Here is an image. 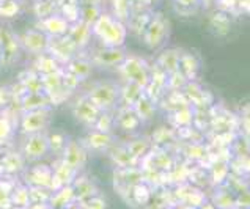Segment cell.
I'll list each match as a JSON object with an SVG mask.
<instances>
[{"label": "cell", "instance_id": "83f0119b", "mask_svg": "<svg viewBox=\"0 0 250 209\" xmlns=\"http://www.w3.org/2000/svg\"><path fill=\"white\" fill-rule=\"evenodd\" d=\"M60 69H63V64L60 62H57L54 57L49 55L47 52L40 54L37 62H35V71H37L40 76L51 74V73H55V71H60Z\"/></svg>", "mask_w": 250, "mask_h": 209}, {"label": "cell", "instance_id": "52a82bcc", "mask_svg": "<svg viewBox=\"0 0 250 209\" xmlns=\"http://www.w3.org/2000/svg\"><path fill=\"white\" fill-rule=\"evenodd\" d=\"M18 38L21 49L28 54H44L49 46V37L44 32H41L40 28H28L22 35H19Z\"/></svg>", "mask_w": 250, "mask_h": 209}, {"label": "cell", "instance_id": "ba28073f", "mask_svg": "<svg viewBox=\"0 0 250 209\" xmlns=\"http://www.w3.org/2000/svg\"><path fill=\"white\" fill-rule=\"evenodd\" d=\"M46 52L49 55H52L57 62L65 64L77 55V47L73 44V41L68 38V35H62V37L49 38V46Z\"/></svg>", "mask_w": 250, "mask_h": 209}, {"label": "cell", "instance_id": "680465c9", "mask_svg": "<svg viewBox=\"0 0 250 209\" xmlns=\"http://www.w3.org/2000/svg\"><path fill=\"white\" fill-rule=\"evenodd\" d=\"M14 209H27V208H19V206H16V208H14Z\"/></svg>", "mask_w": 250, "mask_h": 209}, {"label": "cell", "instance_id": "bcb514c9", "mask_svg": "<svg viewBox=\"0 0 250 209\" xmlns=\"http://www.w3.org/2000/svg\"><path fill=\"white\" fill-rule=\"evenodd\" d=\"M13 203L19 208H27V205L30 203V197H28V189L25 187H18L13 192Z\"/></svg>", "mask_w": 250, "mask_h": 209}, {"label": "cell", "instance_id": "f5cc1de1", "mask_svg": "<svg viewBox=\"0 0 250 209\" xmlns=\"http://www.w3.org/2000/svg\"><path fill=\"white\" fill-rule=\"evenodd\" d=\"M83 209H105V201L103 198H98L96 195L90 197L88 200L81 201Z\"/></svg>", "mask_w": 250, "mask_h": 209}, {"label": "cell", "instance_id": "6125c7cd", "mask_svg": "<svg viewBox=\"0 0 250 209\" xmlns=\"http://www.w3.org/2000/svg\"><path fill=\"white\" fill-rule=\"evenodd\" d=\"M0 173H2V168H0Z\"/></svg>", "mask_w": 250, "mask_h": 209}, {"label": "cell", "instance_id": "74e56055", "mask_svg": "<svg viewBox=\"0 0 250 209\" xmlns=\"http://www.w3.org/2000/svg\"><path fill=\"white\" fill-rule=\"evenodd\" d=\"M103 6L101 5H88V3H83L81 5V13H79V21H82L83 24L87 25H93L96 22V19L101 16L103 13Z\"/></svg>", "mask_w": 250, "mask_h": 209}, {"label": "cell", "instance_id": "44dd1931", "mask_svg": "<svg viewBox=\"0 0 250 209\" xmlns=\"http://www.w3.org/2000/svg\"><path fill=\"white\" fill-rule=\"evenodd\" d=\"M42 107H51V101H49L44 91L25 93V95L21 98V109H22V112L37 110V109H42Z\"/></svg>", "mask_w": 250, "mask_h": 209}, {"label": "cell", "instance_id": "e0dca14e", "mask_svg": "<svg viewBox=\"0 0 250 209\" xmlns=\"http://www.w3.org/2000/svg\"><path fill=\"white\" fill-rule=\"evenodd\" d=\"M200 69V60L194 52H188V50H181L180 57V68L178 71L188 79V81H195Z\"/></svg>", "mask_w": 250, "mask_h": 209}, {"label": "cell", "instance_id": "7c38bea8", "mask_svg": "<svg viewBox=\"0 0 250 209\" xmlns=\"http://www.w3.org/2000/svg\"><path fill=\"white\" fill-rule=\"evenodd\" d=\"M101 112L103 110H99L98 107L93 104L87 96L81 98L74 104V107H73L74 118L79 121V123L88 126V127H93V125H95V121L98 118V115L101 113Z\"/></svg>", "mask_w": 250, "mask_h": 209}, {"label": "cell", "instance_id": "8d00e7d4", "mask_svg": "<svg viewBox=\"0 0 250 209\" xmlns=\"http://www.w3.org/2000/svg\"><path fill=\"white\" fill-rule=\"evenodd\" d=\"M200 8H202L200 6V0H173L175 13L184 18L194 16Z\"/></svg>", "mask_w": 250, "mask_h": 209}, {"label": "cell", "instance_id": "f546056e", "mask_svg": "<svg viewBox=\"0 0 250 209\" xmlns=\"http://www.w3.org/2000/svg\"><path fill=\"white\" fill-rule=\"evenodd\" d=\"M110 157L113 164L117 165L118 168H129V167H135L139 162V159H135V157L129 153V151L126 149V146H117L110 151Z\"/></svg>", "mask_w": 250, "mask_h": 209}, {"label": "cell", "instance_id": "e575fe53", "mask_svg": "<svg viewBox=\"0 0 250 209\" xmlns=\"http://www.w3.org/2000/svg\"><path fill=\"white\" fill-rule=\"evenodd\" d=\"M59 13L69 24L77 22V21H79V13H81L79 0H65V2L59 6Z\"/></svg>", "mask_w": 250, "mask_h": 209}, {"label": "cell", "instance_id": "7dc6e473", "mask_svg": "<svg viewBox=\"0 0 250 209\" xmlns=\"http://www.w3.org/2000/svg\"><path fill=\"white\" fill-rule=\"evenodd\" d=\"M214 206H217L219 209H233V208H236V201H234L231 193L222 192V193H219V195H217Z\"/></svg>", "mask_w": 250, "mask_h": 209}, {"label": "cell", "instance_id": "d590c367", "mask_svg": "<svg viewBox=\"0 0 250 209\" xmlns=\"http://www.w3.org/2000/svg\"><path fill=\"white\" fill-rule=\"evenodd\" d=\"M55 13H59V5H57L55 0H35L33 14L38 18V21Z\"/></svg>", "mask_w": 250, "mask_h": 209}, {"label": "cell", "instance_id": "681fc988", "mask_svg": "<svg viewBox=\"0 0 250 209\" xmlns=\"http://www.w3.org/2000/svg\"><path fill=\"white\" fill-rule=\"evenodd\" d=\"M214 8L217 11L231 14L234 11H238V0H216L214 2Z\"/></svg>", "mask_w": 250, "mask_h": 209}, {"label": "cell", "instance_id": "f6af8a7d", "mask_svg": "<svg viewBox=\"0 0 250 209\" xmlns=\"http://www.w3.org/2000/svg\"><path fill=\"white\" fill-rule=\"evenodd\" d=\"M189 81L186 79L180 71H176V73H171L167 76V88L173 90V91H178V90H183L184 85L188 84Z\"/></svg>", "mask_w": 250, "mask_h": 209}, {"label": "cell", "instance_id": "94428289", "mask_svg": "<svg viewBox=\"0 0 250 209\" xmlns=\"http://www.w3.org/2000/svg\"><path fill=\"white\" fill-rule=\"evenodd\" d=\"M233 209H244V208H233Z\"/></svg>", "mask_w": 250, "mask_h": 209}, {"label": "cell", "instance_id": "7bdbcfd3", "mask_svg": "<svg viewBox=\"0 0 250 209\" xmlns=\"http://www.w3.org/2000/svg\"><path fill=\"white\" fill-rule=\"evenodd\" d=\"M151 161L154 164V167L162 168V170H170L173 167V159H171V156L166 149L159 151V153H153L151 151Z\"/></svg>", "mask_w": 250, "mask_h": 209}, {"label": "cell", "instance_id": "4316f807", "mask_svg": "<svg viewBox=\"0 0 250 209\" xmlns=\"http://www.w3.org/2000/svg\"><path fill=\"white\" fill-rule=\"evenodd\" d=\"M131 109L135 112V115H137L142 123H146V121L153 120L154 117V103L145 95V93L137 99V103H135Z\"/></svg>", "mask_w": 250, "mask_h": 209}, {"label": "cell", "instance_id": "d6a6232c", "mask_svg": "<svg viewBox=\"0 0 250 209\" xmlns=\"http://www.w3.org/2000/svg\"><path fill=\"white\" fill-rule=\"evenodd\" d=\"M110 14L120 22L126 24L131 18V0H110Z\"/></svg>", "mask_w": 250, "mask_h": 209}, {"label": "cell", "instance_id": "603a6c76", "mask_svg": "<svg viewBox=\"0 0 250 209\" xmlns=\"http://www.w3.org/2000/svg\"><path fill=\"white\" fill-rule=\"evenodd\" d=\"M71 186H73V192H74V200L76 201L77 200L85 201V200H88L90 197L96 195V187L87 176H81V178L76 176V179H74Z\"/></svg>", "mask_w": 250, "mask_h": 209}, {"label": "cell", "instance_id": "91938a15", "mask_svg": "<svg viewBox=\"0 0 250 209\" xmlns=\"http://www.w3.org/2000/svg\"><path fill=\"white\" fill-rule=\"evenodd\" d=\"M0 59H2V47H0Z\"/></svg>", "mask_w": 250, "mask_h": 209}, {"label": "cell", "instance_id": "ac0fdd59", "mask_svg": "<svg viewBox=\"0 0 250 209\" xmlns=\"http://www.w3.org/2000/svg\"><path fill=\"white\" fill-rule=\"evenodd\" d=\"M77 176V171L73 170L65 162H62L55 170H52V186L51 190H57L63 186H71Z\"/></svg>", "mask_w": 250, "mask_h": 209}, {"label": "cell", "instance_id": "ffe728a7", "mask_svg": "<svg viewBox=\"0 0 250 209\" xmlns=\"http://www.w3.org/2000/svg\"><path fill=\"white\" fill-rule=\"evenodd\" d=\"M28 183L38 187H47L51 189L52 186V168L47 165H37L27 173Z\"/></svg>", "mask_w": 250, "mask_h": 209}, {"label": "cell", "instance_id": "7a4b0ae2", "mask_svg": "<svg viewBox=\"0 0 250 209\" xmlns=\"http://www.w3.org/2000/svg\"><path fill=\"white\" fill-rule=\"evenodd\" d=\"M170 21L166 14L162 13H153L148 21V25L142 35V41L149 50L162 49L170 37Z\"/></svg>", "mask_w": 250, "mask_h": 209}, {"label": "cell", "instance_id": "5bb4252c", "mask_svg": "<svg viewBox=\"0 0 250 209\" xmlns=\"http://www.w3.org/2000/svg\"><path fill=\"white\" fill-rule=\"evenodd\" d=\"M66 35H68V38L73 41V44L77 47V50L87 49L91 38H93L91 27L87 25V24H83L82 21H77V22L71 24Z\"/></svg>", "mask_w": 250, "mask_h": 209}, {"label": "cell", "instance_id": "836d02e7", "mask_svg": "<svg viewBox=\"0 0 250 209\" xmlns=\"http://www.w3.org/2000/svg\"><path fill=\"white\" fill-rule=\"evenodd\" d=\"M21 85L25 90V93H41L42 90V82H41V76L37 71H27L22 76H21Z\"/></svg>", "mask_w": 250, "mask_h": 209}, {"label": "cell", "instance_id": "816d5d0a", "mask_svg": "<svg viewBox=\"0 0 250 209\" xmlns=\"http://www.w3.org/2000/svg\"><path fill=\"white\" fill-rule=\"evenodd\" d=\"M154 143H159V145H164V143H167L170 140H173V131H170V129H166V127H161L158 131L154 132L153 139H151Z\"/></svg>", "mask_w": 250, "mask_h": 209}, {"label": "cell", "instance_id": "9a60e30c", "mask_svg": "<svg viewBox=\"0 0 250 209\" xmlns=\"http://www.w3.org/2000/svg\"><path fill=\"white\" fill-rule=\"evenodd\" d=\"M181 50L183 49H176V47H168V49H162L161 54L156 59V64L166 73L167 76L171 73H176L178 68H180V57H181Z\"/></svg>", "mask_w": 250, "mask_h": 209}, {"label": "cell", "instance_id": "db71d44e", "mask_svg": "<svg viewBox=\"0 0 250 209\" xmlns=\"http://www.w3.org/2000/svg\"><path fill=\"white\" fill-rule=\"evenodd\" d=\"M188 156L192 159H202L205 156V146L198 145V143H192L188 146Z\"/></svg>", "mask_w": 250, "mask_h": 209}, {"label": "cell", "instance_id": "1f68e13d", "mask_svg": "<svg viewBox=\"0 0 250 209\" xmlns=\"http://www.w3.org/2000/svg\"><path fill=\"white\" fill-rule=\"evenodd\" d=\"M0 168L6 173H18L24 168V156L19 153H6L0 161Z\"/></svg>", "mask_w": 250, "mask_h": 209}, {"label": "cell", "instance_id": "8fae6325", "mask_svg": "<svg viewBox=\"0 0 250 209\" xmlns=\"http://www.w3.org/2000/svg\"><path fill=\"white\" fill-rule=\"evenodd\" d=\"M49 153V146H47V135L42 132L37 134H28L25 139L24 145H22V156L24 159H30V161H37L40 157L46 156Z\"/></svg>", "mask_w": 250, "mask_h": 209}, {"label": "cell", "instance_id": "6f0895ef", "mask_svg": "<svg viewBox=\"0 0 250 209\" xmlns=\"http://www.w3.org/2000/svg\"><path fill=\"white\" fill-rule=\"evenodd\" d=\"M145 2H146V3H148L149 6H151L153 3H156V2H158V0H145Z\"/></svg>", "mask_w": 250, "mask_h": 209}, {"label": "cell", "instance_id": "9c48e42d", "mask_svg": "<svg viewBox=\"0 0 250 209\" xmlns=\"http://www.w3.org/2000/svg\"><path fill=\"white\" fill-rule=\"evenodd\" d=\"M127 52L123 47H99L91 54V64L105 68H118L123 60L126 59Z\"/></svg>", "mask_w": 250, "mask_h": 209}, {"label": "cell", "instance_id": "f35d334b", "mask_svg": "<svg viewBox=\"0 0 250 209\" xmlns=\"http://www.w3.org/2000/svg\"><path fill=\"white\" fill-rule=\"evenodd\" d=\"M194 113H195L194 109H192L189 104L176 107L173 113L175 125L180 127H189L192 125V121H194Z\"/></svg>", "mask_w": 250, "mask_h": 209}, {"label": "cell", "instance_id": "d6986e66", "mask_svg": "<svg viewBox=\"0 0 250 209\" xmlns=\"http://www.w3.org/2000/svg\"><path fill=\"white\" fill-rule=\"evenodd\" d=\"M151 14H153L151 10L131 14V18L127 19V22H126L127 33H132L134 37L142 38V35H144V32H145V28L148 25V21H149V18H151Z\"/></svg>", "mask_w": 250, "mask_h": 209}, {"label": "cell", "instance_id": "b9f144b4", "mask_svg": "<svg viewBox=\"0 0 250 209\" xmlns=\"http://www.w3.org/2000/svg\"><path fill=\"white\" fill-rule=\"evenodd\" d=\"M66 142L68 139L60 132H54L51 135H47V146L49 151H52L54 154H62L66 146Z\"/></svg>", "mask_w": 250, "mask_h": 209}, {"label": "cell", "instance_id": "5b68a950", "mask_svg": "<svg viewBox=\"0 0 250 209\" xmlns=\"http://www.w3.org/2000/svg\"><path fill=\"white\" fill-rule=\"evenodd\" d=\"M52 120V110L51 107H42L37 110L24 112L21 117V131L24 134H37L42 132L49 126Z\"/></svg>", "mask_w": 250, "mask_h": 209}, {"label": "cell", "instance_id": "c3c4849f", "mask_svg": "<svg viewBox=\"0 0 250 209\" xmlns=\"http://www.w3.org/2000/svg\"><path fill=\"white\" fill-rule=\"evenodd\" d=\"M132 195H134V198H135L137 203L144 205L149 200V189L144 183H139V184L132 186Z\"/></svg>", "mask_w": 250, "mask_h": 209}, {"label": "cell", "instance_id": "ab89813d", "mask_svg": "<svg viewBox=\"0 0 250 209\" xmlns=\"http://www.w3.org/2000/svg\"><path fill=\"white\" fill-rule=\"evenodd\" d=\"M22 10V3L21 0H3L0 2V19H14L21 14Z\"/></svg>", "mask_w": 250, "mask_h": 209}, {"label": "cell", "instance_id": "3957f363", "mask_svg": "<svg viewBox=\"0 0 250 209\" xmlns=\"http://www.w3.org/2000/svg\"><path fill=\"white\" fill-rule=\"evenodd\" d=\"M118 71L126 79V82L137 84L144 90L149 84V64L145 59H142L139 55L127 54L123 63L118 66Z\"/></svg>", "mask_w": 250, "mask_h": 209}, {"label": "cell", "instance_id": "2e32d148", "mask_svg": "<svg viewBox=\"0 0 250 209\" xmlns=\"http://www.w3.org/2000/svg\"><path fill=\"white\" fill-rule=\"evenodd\" d=\"M85 143V148L91 149V151H103L112 146L113 143V137L107 132H101V131H96V129L91 127V131L85 135L83 139Z\"/></svg>", "mask_w": 250, "mask_h": 209}, {"label": "cell", "instance_id": "9f6ffc18", "mask_svg": "<svg viewBox=\"0 0 250 209\" xmlns=\"http://www.w3.org/2000/svg\"><path fill=\"white\" fill-rule=\"evenodd\" d=\"M214 208H216V206L211 205V203H203L202 205V209H214Z\"/></svg>", "mask_w": 250, "mask_h": 209}, {"label": "cell", "instance_id": "cb8c5ba5", "mask_svg": "<svg viewBox=\"0 0 250 209\" xmlns=\"http://www.w3.org/2000/svg\"><path fill=\"white\" fill-rule=\"evenodd\" d=\"M144 93L145 90L142 88L140 85L126 82L123 86H120V101H121V104H123V107H132Z\"/></svg>", "mask_w": 250, "mask_h": 209}, {"label": "cell", "instance_id": "11a10c76", "mask_svg": "<svg viewBox=\"0 0 250 209\" xmlns=\"http://www.w3.org/2000/svg\"><path fill=\"white\" fill-rule=\"evenodd\" d=\"M214 2H216V0H200V6H203V8L209 10V8H212V6H214Z\"/></svg>", "mask_w": 250, "mask_h": 209}, {"label": "cell", "instance_id": "be15d7a7", "mask_svg": "<svg viewBox=\"0 0 250 209\" xmlns=\"http://www.w3.org/2000/svg\"><path fill=\"white\" fill-rule=\"evenodd\" d=\"M0 2H3V0H0Z\"/></svg>", "mask_w": 250, "mask_h": 209}, {"label": "cell", "instance_id": "f1b7e54d", "mask_svg": "<svg viewBox=\"0 0 250 209\" xmlns=\"http://www.w3.org/2000/svg\"><path fill=\"white\" fill-rule=\"evenodd\" d=\"M74 200V192H73V186H63L60 189H57L51 193V198H49V206L51 208H65L68 206L71 201Z\"/></svg>", "mask_w": 250, "mask_h": 209}, {"label": "cell", "instance_id": "484cf974", "mask_svg": "<svg viewBox=\"0 0 250 209\" xmlns=\"http://www.w3.org/2000/svg\"><path fill=\"white\" fill-rule=\"evenodd\" d=\"M115 123L123 129V131L132 132V131H135V129H139L142 121L139 120V117L135 115V112L131 109V107H123L118 113Z\"/></svg>", "mask_w": 250, "mask_h": 209}, {"label": "cell", "instance_id": "30bf717a", "mask_svg": "<svg viewBox=\"0 0 250 209\" xmlns=\"http://www.w3.org/2000/svg\"><path fill=\"white\" fill-rule=\"evenodd\" d=\"M63 159L62 162H65L68 167H71L73 170H76L79 173L85 164H87V157H88V149L85 148L82 143L76 142V140H68L66 146L63 149Z\"/></svg>", "mask_w": 250, "mask_h": 209}, {"label": "cell", "instance_id": "6da1fadb", "mask_svg": "<svg viewBox=\"0 0 250 209\" xmlns=\"http://www.w3.org/2000/svg\"><path fill=\"white\" fill-rule=\"evenodd\" d=\"M91 35L104 47H123L127 38V28L126 24L117 21L109 11H103L91 25Z\"/></svg>", "mask_w": 250, "mask_h": 209}, {"label": "cell", "instance_id": "f907efd6", "mask_svg": "<svg viewBox=\"0 0 250 209\" xmlns=\"http://www.w3.org/2000/svg\"><path fill=\"white\" fill-rule=\"evenodd\" d=\"M11 134H13V125L10 123L6 117H0V145L8 142Z\"/></svg>", "mask_w": 250, "mask_h": 209}, {"label": "cell", "instance_id": "4fadbf2b", "mask_svg": "<svg viewBox=\"0 0 250 209\" xmlns=\"http://www.w3.org/2000/svg\"><path fill=\"white\" fill-rule=\"evenodd\" d=\"M69 22L62 16L60 13H55L47 16L44 19H40L37 28H40L41 32H44L49 38L51 37H62V35H66L69 30Z\"/></svg>", "mask_w": 250, "mask_h": 209}, {"label": "cell", "instance_id": "d4e9b609", "mask_svg": "<svg viewBox=\"0 0 250 209\" xmlns=\"http://www.w3.org/2000/svg\"><path fill=\"white\" fill-rule=\"evenodd\" d=\"M209 25L212 27V30L219 37H225L231 30V18L230 14L222 13V11H214L209 18Z\"/></svg>", "mask_w": 250, "mask_h": 209}, {"label": "cell", "instance_id": "8992f818", "mask_svg": "<svg viewBox=\"0 0 250 209\" xmlns=\"http://www.w3.org/2000/svg\"><path fill=\"white\" fill-rule=\"evenodd\" d=\"M0 47H2L0 63H3L5 66H10V64L16 62L21 52V44L18 35L13 32V28L10 25L0 27Z\"/></svg>", "mask_w": 250, "mask_h": 209}, {"label": "cell", "instance_id": "7402d4cb", "mask_svg": "<svg viewBox=\"0 0 250 209\" xmlns=\"http://www.w3.org/2000/svg\"><path fill=\"white\" fill-rule=\"evenodd\" d=\"M91 68H93L91 62L90 60H85V59H81V57H74V59H71L68 63L63 64V69H65L66 73L74 74L77 79H81V81L90 77Z\"/></svg>", "mask_w": 250, "mask_h": 209}, {"label": "cell", "instance_id": "277c9868", "mask_svg": "<svg viewBox=\"0 0 250 209\" xmlns=\"http://www.w3.org/2000/svg\"><path fill=\"white\" fill-rule=\"evenodd\" d=\"M85 96L99 110H112L120 103V86L113 82H98L87 91Z\"/></svg>", "mask_w": 250, "mask_h": 209}, {"label": "cell", "instance_id": "60d3db41", "mask_svg": "<svg viewBox=\"0 0 250 209\" xmlns=\"http://www.w3.org/2000/svg\"><path fill=\"white\" fill-rule=\"evenodd\" d=\"M113 125H115V118H113L112 115L109 113V110H103L101 113L98 115L95 125H93V129H96V131H101V132L110 134Z\"/></svg>", "mask_w": 250, "mask_h": 209}, {"label": "cell", "instance_id": "4dcf8cb0", "mask_svg": "<svg viewBox=\"0 0 250 209\" xmlns=\"http://www.w3.org/2000/svg\"><path fill=\"white\" fill-rule=\"evenodd\" d=\"M126 149L129 151V153L135 157V159H144V157L151 151V146H153V142L145 139V137H139V139L135 140H131L127 145H125Z\"/></svg>", "mask_w": 250, "mask_h": 209}, {"label": "cell", "instance_id": "ee69618b", "mask_svg": "<svg viewBox=\"0 0 250 209\" xmlns=\"http://www.w3.org/2000/svg\"><path fill=\"white\" fill-rule=\"evenodd\" d=\"M211 175H212V181L217 184H222L227 181L228 178V164L227 162H217L212 165L211 168Z\"/></svg>", "mask_w": 250, "mask_h": 209}]
</instances>
